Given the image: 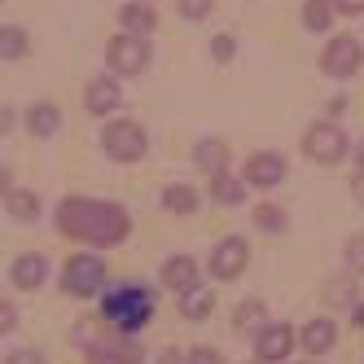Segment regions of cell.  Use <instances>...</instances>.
I'll return each instance as SVG.
<instances>
[{
	"instance_id": "cell-1",
	"label": "cell",
	"mask_w": 364,
	"mask_h": 364,
	"mask_svg": "<svg viewBox=\"0 0 364 364\" xmlns=\"http://www.w3.org/2000/svg\"><path fill=\"white\" fill-rule=\"evenodd\" d=\"M58 228L66 232V237H80L88 246H119L127 232H132V220H127V211L114 206V202L66 198L58 206Z\"/></svg>"
},
{
	"instance_id": "cell-2",
	"label": "cell",
	"mask_w": 364,
	"mask_h": 364,
	"mask_svg": "<svg viewBox=\"0 0 364 364\" xmlns=\"http://www.w3.org/2000/svg\"><path fill=\"white\" fill-rule=\"evenodd\" d=\"M101 316L114 325V333L132 338L154 316V294L145 290V285H114V290L101 299Z\"/></svg>"
},
{
	"instance_id": "cell-3",
	"label": "cell",
	"mask_w": 364,
	"mask_h": 364,
	"mask_svg": "<svg viewBox=\"0 0 364 364\" xmlns=\"http://www.w3.org/2000/svg\"><path fill=\"white\" fill-rule=\"evenodd\" d=\"M101 281H106V264H101L97 255H75V259H66V268H62V290L66 294L92 299L101 290Z\"/></svg>"
},
{
	"instance_id": "cell-4",
	"label": "cell",
	"mask_w": 364,
	"mask_h": 364,
	"mask_svg": "<svg viewBox=\"0 0 364 364\" xmlns=\"http://www.w3.org/2000/svg\"><path fill=\"white\" fill-rule=\"evenodd\" d=\"M101 145H106L110 159L136 163L141 154H145V127L132 123V119H114V123H106V132H101Z\"/></svg>"
},
{
	"instance_id": "cell-5",
	"label": "cell",
	"mask_w": 364,
	"mask_h": 364,
	"mask_svg": "<svg viewBox=\"0 0 364 364\" xmlns=\"http://www.w3.org/2000/svg\"><path fill=\"white\" fill-rule=\"evenodd\" d=\"M303 149H307V159H311V163L333 167V163L347 154V136H343V127H338V123H316V127H307Z\"/></svg>"
},
{
	"instance_id": "cell-6",
	"label": "cell",
	"mask_w": 364,
	"mask_h": 364,
	"mask_svg": "<svg viewBox=\"0 0 364 364\" xmlns=\"http://www.w3.org/2000/svg\"><path fill=\"white\" fill-rule=\"evenodd\" d=\"M360 62H364V48H360L355 36H333V40L325 44V53H321V70L333 75V80H347V75H355Z\"/></svg>"
},
{
	"instance_id": "cell-7",
	"label": "cell",
	"mask_w": 364,
	"mask_h": 364,
	"mask_svg": "<svg viewBox=\"0 0 364 364\" xmlns=\"http://www.w3.org/2000/svg\"><path fill=\"white\" fill-rule=\"evenodd\" d=\"M106 62H110V70L114 75H141L145 70V62H149V44L141 40V36H114L110 44H106Z\"/></svg>"
},
{
	"instance_id": "cell-8",
	"label": "cell",
	"mask_w": 364,
	"mask_h": 364,
	"mask_svg": "<svg viewBox=\"0 0 364 364\" xmlns=\"http://www.w3.org/2000/svg\"><path fill=\"white\" fill-rule=\"evenodd\" d=\"M281 180H285V159H281V154H272V149L250 154V163H246V185L272 189V185H281Z\"/></svg>"
},
{
	"instance_id": "cell-9",
	"label": "cell",
	"mask_w": 364,
	"mask_h": 364,
	"mask_svg": "<svg viewBox=\"0 0 364 364\" xmlns=\"http://www.w3.org/2000/svg\"><path fill=\"white\" fill-rule=\"evenodd\" d=\"M211 272H215L220 281H237V277L246 272V242H242V237H224V242L215 246Z\"/></svg>"
},
{
	"instance_id": "cell-10",
	"label": "cell",
	"mask_w": 364,
	"mask_h": 364,
	"mask_svg": "<svg viewBox=\"0 0 364 364\" xmlns=\"http://www.w3.org/2000/svg\"><path fill=\"white\" fill-rule=\"evenodd\" d=\"M290 347H294L290 325H264V329H259V343H255V355L264 364H277V360L290 355Z\"/></svg>"
},
{
	"instance_id": "cell-11",
	"label": "cell",
	"mask_w": 364,
	"mask_h": 364,
	"mask_svg": "<svg viewBox=\"0 0 364 364\" xmlns=\"http://www.w3.org/2000/svg\"><path fill=\"white\" fill-rule=\"evenodd\" d=\"M9 277H14L18 290H40V285L48 281V259L44 255H18Z\"/></svg>"
},
{
	"instance_id": "cell-12",
	"label": "cell",
	"mask_w": 364,
	"mask_h": 364,
	"mask_svg": "<svg viewBox=\"0 0 364 364\" xmlns=\"http://www.w3.org/2000/svg\"><path fill=\"white\" fill-rule=\"evenodd\" d=\"M193 163L206 171V176H224V167H228V145L224 141H215V136H206V141H198V149H193Z\"/></svg>"
},
{
	"instance_id": "cell-13",
	"label": "cell",
	"mask_w": 364,
	"mask_h": 364,
	"mask_svg": "<svg viewBox=\"0 0 364 364\" xmlns=\"http://www.w3.org/2000/svg\"><path fill=\"white\" fill-rule=\"evenodd\" d=\"M163 281L171 285L176 294H189V290H198V264L193 259H167V268H163Z\"/></svg>"
},
{
	"instance_id": "cell-14",
	"label": "cell",
	"mask_w": 364,
	"mask_h": 364,
	"mask_svg": "<svg viewBox=\"0 0 364 364\" xmlns=\"http://www.w3.org/2000/svg\"><path fill=\"white\" fill-rule=\"evenodd\" d=\"M119 101H123V92H119L114 80H92V84H88V110H92V114H110Z\"/></svg>"
},
{
	"instance_id": "cell-15",
	"label": "cell",
	"mask_w": 364,
	"mask_h": 364,
	"mask_svg": "<svg viewBox=\"0 0 364 364\" xmlns=\"http://www.w3.org/2000/svg\"><path fill=\"white\" fill-rule=\"evenodd\" d=\"M27 127H31L36 136H53L58 127H62V110L53 106V101H40V106L27 110Z\"/></svg>"
},
{
	"instance_id": "cell-16",
	"label": "cell",
	"mask_w": 364,
	"mask_h": 364,
	"mask_svg": "<svg viewBox=\"0 0 364 364\" xmlns=\"http://www.w3.org/2000/svg\"><path fill=\"white\" fill-rule=\"evenodd\" d=\"M119 22H123V31H127V36H149L159 18H154V9H149V5H136V0H132V5L119 14Z\"/></svg>"
},
{
	"instance_id": "cell-17",
	"label": "cell",
	"mask_w": 364,
	"mask_h": 364,
	"mask_svg": "<svg viewBox=\"0 0 364 364\" xmlns=\"http://www.w3.org/2000/svg\"><path fill=\"white\" fill-rule=\"evenodd\" d=\"M5 211H9L14 220H22V224H31V220L40 215V202H36V193H27V189H5Z\"/></svg>"
},
{
	"instance_id": "cell-18",
	"label": "cell",
	"mask_w": 364,
	"mask_h": 364,
	"mask_svg": "<svg viewBox=\"0 0 364 364\" xmlns=\"http://www.w3.org/2000/svg\"><path fill=\"white\" fill-rule=\"evenodd\" d=\"M333 343H338V329H333V321H311V325L303 329V347H307L311 355L329 351Z\"/></svg>"
},
{
	"instance_id": "cell-19",
	"label": "cell",
	"mask_w": 364,
	"mask_h": 364,
	"mask_svg": "<svg viewBox=\"0 0 364 364\" xmlns=\"http://www.w3.org/2000/svg\"><path fill=\"white\" fill-rule=\"evenodd\" d=\"M163 206H167L171 215H193L198 211V193L189 185H167L163 189Z\"/></svg>"
},
{
	"instance_id": "cell-20",
	"label": "cell",
	"mask_w": 364,
	"mask_h": 364,
	"mask_svg": "<svg viewBox=\"0 0 364 364\" xmlns=\"http://www.w3.org/2000/svg\"><path fill=\"white\" fill-rule=\"evenodd\" d=\"M211 307H215V294H206V290L180 294V316H185V321H206V316H211Z\"/></svg>"
},
{
	"instance_id": "cell-21",
	"label": "cell",
	"mask_w": 364,
	"mask_h": 364,
	"mask_svg": "<svg viewBox=\"0 0 364 364\" xmlns=\"http://www.w3.org/2000/svg\"><path fill=\"white\" fill-rule=\"evenodd\" d=\"M211 198H215V206H237V202H246V185L232 180V176H215L211 180Z\"/></svg>"
},
{
	"instance_id": "cell-22",
	"label": "cell",
	"mask_w": 364,
	"mask_h": 364,
	"mask_svg": "<svg viewBox=\"0 0 364 364\" xmlns=\"http://www.w3.org/2000/svg\"><path fill=\"white\" fill-rule=\"evenodd\" d=\"M333 22V0H303V27L307 31H325Z\"/></svg>"
},
{
	"instance_id": "cell-23",
	"label": "cell",
	"mask_w": 364,
	"mask_h": 364,
	"mask_svg": "<svg viewBox=\"0 0 364 364\" xmlns=\"http://www.w3.org/2000/svg\"><path fill=\"white\" fill-rule=\"evenodd\" d=\"M0 53H5V62L22 58V53H27V31H22V27H5V31H0Z\"/></svg>"
},
{
	"instance_id": "cell-24",
	"label": "cell",
	"mask_w": 364,
	"mask_h": 364,
	"mask_svg": "<svg viewBox=\"0 0 364 364\" xmlns=\"http://www.w3.org/2000/svg\"><path fill=\"white\" fill-rule=\"evenodd\" d=\"M264 316H268V307L259 303V299H246V303L237 307V329H250V325H264Z\"/></svg>"
},
{
	"instance_id": "cell-25",
	"label": "cell",
	"mask_w": 364,
	"mask_h": 364,
	"mask_svg": "<svg viewBox=\"0 0 364 364\" xmlns=\"http://www.w3.org/2000/svg\"><path fill=\"white\" fill-rule=\"evenodd\" d=\"M255 224L264 232H281L285 228V211L281 206H255Z\"/></svg>"
},
{
	"instance_id": "cell-26",
	"label": "cell",
	"mask_w": 364,
	"mask_h": 364,
	"mask_svg": "<svg viewBox=\"0 0 364 364\" xmlns=\"http://www.w3.org/2000/svg\"><path fill=\"white\" fill-rule=\"evenodd\" d=\"M180 5V14H185L189 22H202L206 14H211V0H176Z\"/></svg>"
},
{
	"instance_id": "cell-27",
	"label": "cell",
	"mask_w": 364,
	"mask_h": 364,
	"mask_svg": "<svg viewBox=\"0 0 364 364\" xmlns=\"http://www.w3.org/2000/svg\"><path fill=\"white\" fill-rule=\"evenodd\" d=\"M347 264L364 272V232H355V237L347 242Z\"/></svg>"
},
{
	"instance_id": "cell-28",
	"label": "cell",
	"mask_w": 364,
	"mask_h": 364,
	"mask_svg": "<svg viewBox=\"0 0 364 364\" xmlns=\"http://www.w3.org/2000/svg\"><path fill=\"white\" fill-rule=\"evenodd\" d=\"M185 364H224V360H220L215 347H193V351L185 355Z\"/></svg>"
},
{
	"instance_id": "cell-29",
	"label": "cell",
	"mask_w": 364,
	"mask_h": 364,
	"mask_svg": "<svg viewBox=\"0 0 364 364\" xmlns=\"http://www.w3.org/2000/svg\"><path fill=\"white\" fill-rule=\"evenodd\" d=\"M232 48H237V44H232V36H215V40H211L215 62H232Z\"/></svg>"
},
{
	"instance_id": "cell-30",
	"label": "cell",
	"mask_w": 364,
	"mask_h": 364,
	"mask_svg": "<svg viewBox=\"0 0 364 364\" xmlns=\"http://www.w3.org/2000/svg\"><path fill=\"white\" fill-rule=\"evenodd\" d=\"M333 9L347 14V18H360V14H364V0H333Z\"/></svg>"
},
{
	"instance_id": "cell-31",
	"label": "cell",
	"mask_w": 364,
	"mask_h": 364,
	"mask_svg": "<svg viewBox=\"0 0 364 364\" xmlns=\"http://www.w3.org/2000/svg\"><path fill=\"white\" fill-rule=\"evenodd\" d=\"M329 299H333V303H351V285H347V281H333V285H329Z\"/></svg>"
},
{
	"instance_id": "cell-32",
	"label": "cell",
	"mask_w": 364,
	"mask_h": 364,
	"mask_svg": "<svg viewBox=\"0 0 364 364\" xmlns=\"http://www.w3.org/2000/svg\"><path fill=\"white\" fill-rule=\"evenodd\" d=\"M5 364H44V360H40V351H14V355H5Z\"/></svg>"
},
{
	"instance_id": "cell-33",
	"label": "cell",
	"mask_w": 364,
	"mask_h": 364,
	"mask_svg": "<svg viewBox=\"0 0 364 364\" xmlns=\"http://www.w3.org/2000/svg\"><path fill=\"white\" fill-rule=\"evenodd\" d=\"M14 321H18V311L5 303V307H0V325H5V329H14Z\"/></svg>"
},
{
	"instance_id": "cell-34",
	"label": "cell",
	"mask_w": 364,
	"mask_h": 364,
	"mask_svg": "<svg viewBox=\"0 0 364 364\" xmlns=\"http://www.w3.org/2000/svg\"><path fill=\"white\" fill-rule=\"evenodd\" d=\"M351 321H355V329H364V303H355V307H351Z\"/></svg>"
},
{
	"instance_id": "cell-35",
	"label": "cell",
	"mask_w": 364,
	"mask_h": 364,
	"mask_svg": "<svg viewBox=\"0 0 364 364\" xmlns=\"http://www.w3.org/2000/svg\"><path fill=\"white\" fill-rule=\"evenodd\" d=\"M355 176H364V141L355 145Z\"/></svg>"
},
{
	"instance_id": "cell-36",
	"label": "cell",
	"mask_w": 364,
	"mask_h": 364,
	"mask_svg": "<svg viewBox=\"0 0 364 364\" xmlns=\"http://www.w3.org/2000/svg\"><path fill=\"white\" fill-rule=\"evenodd\" d=\"M159 364H180V355H176V351H163V355H159Z\"/></svg>"
},
{
	"instance_id": "cell-37",
	"label": "cell",
	"mask_w": 364,
	"mask_h": 364,
	"mask_svg": "<svg viewBox=\"0 0 364 364\" xmlns=\"http://www.w3.org/2000/svg\"><path fill=\"white\" fill-rule=\"evenodd\" d=\"M92 364H119V360H92Z\"/></svg>"
}]
</instances>
